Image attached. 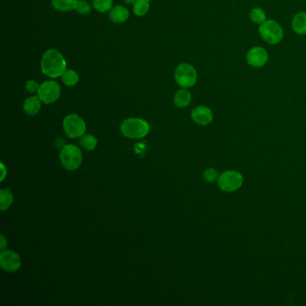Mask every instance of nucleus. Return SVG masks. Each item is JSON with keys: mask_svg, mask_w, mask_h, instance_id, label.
I'll list each match as a JSON object with an SVG mask.
<instances>
[{"mask_svg": "<svg viewBox=\"0 0 306 306\" xmlns=\"http://www.w3.org/2000/svg\"><path fill=\"white\" fill-rule=\"evenodd\" d=\"M174 104L178 108L183 109L190 105L191 103V95L186 88H182L175 93L174 97Z\"/></svg>", "mask_w": 306, "mask_h": 306, "instance_id": "4468645a", "label": "nucleus"}, {"mask_svg": "<svg viewBox=\"0 0 306 306\" xmlns=\"http://www.w3.org/2000/svg\"><path fill=\"white\" fill-rule=\"evenodd\" d=\"M259 33L265 42L269 44H277L284 37V32L280 25L274 20H266L260 25Z\"/></svg>", "mask_w": 306, "mask_h": 306, "instance_id": "39448f33", "label": "nucleus"}, {"mask_svg": "<svg viewBox=\"0 0 306 306\" xmlns=\"http://www.w3.org/2000/svg\"><path fill=\"white\" fill-rule=\"evenodd\" d=\"M63 129L67 137L78 138L82 137L87 132V124L79 115L69 114L63 120Z\"/></svg>", "mask_w": 306, "mask_h": 306, "instance_id": "423d86ee", "label": "nucleus"}, {"mask_svg": "<svg viewBox=\"0 0 306 306\" xmlns=\"http://www.w3.org/2000/svg\"><path fill=\"white\" fill-rule=\"evenodd\" d=\"M93 5L96 11L105 13L112 9V0H94Z\"/></svg>", "mask_w": 306, "mask_h": 306, "instance_id": "4be33fe9", "label": "nucleus"}, {"mask_svg": "<svg viewBox=\"0 0 306 306\" xmlns=\"http://www.w3.org/2000/svg\"><path fill=\"white\" fill-rule=\"evenodd\" d=\"M61 165L67 171L79 169L82 164V152L79 146L66 145L60 151Z\"/></svg>", "mask_w": 306, "mask_h": 306, "instance_id": "7ed1b4c3", "label": "nucleus"}, {"mask_svg": "<svg viewBox=\"0 0 306 306\" xmlns=\"http://www.w3.org/2000/svg\"><path fill=\"white\" fill-rule=\"evenodd\" d=\"M203 176H204V179L208 182H215L219 178V174L217 173V171L214 168H207L205 170Z\"/></svg>", "mask_w": 306, "mask_h": 306, "instance_id": "b1692460", "label": "nucleus"}, {"mask_svg": "<svg viewBox=\"0 0 306 306\" xmlns=\"http://www.w3.org/2000/svg\"><path fill=\"white\" fill-rule=\"evenodd\" d=\"M79 0H51L52 7L55 10L60 12H68L75 9Z\"/></svg>", "mask_w": 306, "mask_h": 306, "instance_id": "dca6fc26", "label": "nucleus"}, {"mask_svg": "<svg viewBox=\"0 0 306 306\" xmlns=\"http://www.w3.org/2000/svg\"><path fill=\"white\" fill-rule=\"evenodd\" d=\"M217 182L220 189L224 192H234L242 187L244 177L239 172L226 171L220 174Z\"/></svg>", "mask_w": 306, "mask_h": 306, "instance_id": "0eeeda50", "label": "nucleus"}, {"mask_svg": "<svg viewBox=\"0 0 306 306\" xmlns=\"http://www.w3.org/2000/svg\"><path fill=\"white\" fill-rule=\"evenodd\" d=\"M41 69L43 74L50 79H57L66 70V59L58 50L50 49L42 56Z\"/></svg>", "mask_w": 306, "mask_h": 306, "instance_id": "f257e3e1", "label": "nucleus"}, {"mask_svg": "<svg viewBox=\"0 0 306 306\" xmlns=\"http://www.w3.org/2000/svg\"><path fill=\"white\" fill-rule=\"evenodd\" d=\"M63 83L67 87H74L79 82V75L73 69H66L61 75Z\"/></svg>", "mask_w": 306, "mask_h": 306, "instance_id": "a211bd4d", "label": "nucleus"}, {"mask_svg": "<svg viewBox=\"0 0 306 306\" xmlns=\"http://www.w3.org/2000/svg\"><path fill=\"white\" fill-rule=\"evenodd\" d=\"M250 18L254 24L261 25L266 21V14L261 8H254L250 12Z\"/></svg>", "mask_w": 306, "mask_h": 306, "instance_id": "412c9836", "label": "nucleus"}, {"mask_svg": "<svg viewBox=\"0 0 306 306\" xmlns=\"http://www.w3.org/2000/svg\"><path fill=\"white\" fill-rule=\"evenodd\" d=\"M136 1H137V0H124L125 3H127V4L128 5H134Z\"/></svg>", "mask_w": 306, "mask_h": 306, "instance_id": "cd10ccee", "label": "nucleus"}, {"mask_svg": "<svg viewBox=\"0 0 306 306\" xmlns=\"http://www.w3.org/2000/svg\"><path fill=\"white\" fill-rule=\"evenodd\" d=\"M20 256L17 253L4 250L0 253V266L7 272H16L21 267Z\"/></svg>", "mask_w": 306, "mask_h": 306, "instance_id": "1a4fd4ad", "label": "nucleus"}, {"mask_svg": "<svg viewBox=\"0 0 306 306\" xmlns=\"http://www.w3.org/2000/svg\"><path fill=\"white\" fill-rule=\"evenodd\" d=\"M129 17L128 9L122 6H116L112 8L109 12V18L112 23L122 24L127 21Z\"/></svg>", "mask_w": 306, "mask_h": 306, "instance_id": "f8f14e48", "label": "nucleus"}, {"mask_svg": "<svg viewBox=\"0 0 306 306\" xmlns=\"http://www.w3.org/2000/svg\"><path fill=\"white\" fill-rule=\"evenodd\" d=\"M246 60L253 67H262L269 60V54L262 47H254L249 50L246 55Z\"/></svg>", "mask_w": 306, "mask_h": 306, "instance_id": "9d476101", "label": "nucleus"}, {"mask_svg": "<svg viewBox=\"0 0 306 306\" xmlns=\"http://www.w3.org/2000/svg\"><path fill=\"white\" fill-rule=\"evenodd\" d=\"M191 119L194 120L197 124L207 126L210 124L213 120V113L209 108L201 105L192 110Z\"/></svg>", "mask_w": 306, "mask_h": 306, "instance_id": "9b49d317", "label": "nucleus"}, {"mask_svg": "<svg viewBox=\"0 0 306 306\" xmlns=\"http://www.w3.org/2000/svg\"><path fill=\"white\" fill-rule=\"evenodd\" d=\"M148 123L139 118H129L120 125V131L123 136L128 138H142L149 132Z\"/></svg>", "mask_w": 306, "mask_h": 306, "instance_id": "f03ea898", "label": "nucleus"}, {"mask_svg": "<svg viewBox=\"0 0 306 306\" xmlns=\"http://www.w3.org/2000/svg\"><path fill=\"white\" fill-rule=\"evenodd\" d=\"M292 27L297 34H306V13H298L292 21Z\"/></svg>", "mask_w": 306, "mask_h": 306, "instance_id": "2eb2a0df", "label": "nucleus"}, {"mask_svg": "<svg viewBox=\"0 0 306 306\" xmlns=\"http://www.w3.org/2000/svg\"><path fill=\"white\" fill-rule=\"evenodd\" d=\"M176 83L182 88H190L195 86L198 79V73L194 66L189 63L180 64L174 72Z\"/></svg>", "mask_w": 306, "mask_h": 306, "instance_id": "20e7f679", "label": "nucleus"}, {"mask_svg": "<svg viewBox=\"0 0 306 306\" xmlns=\"http://www.w3.org/2000/svg\"><path fill=\"white\" fill-rule=\"evenodd\" d=\"M7 246H8V242H7V239L5 238V236L3 235H1V240H0V250L1 251H4L7 249Z\"/></svg>", "mask_w": 306, "mask_h": 306, "instance_id": "a878e982", "label": "nucleus"}, {"mask_svg": "<svg viewBox=\"0 0 306 306\" xmlns=\"http://www.w3.org/2000/svg\"><path fill=\"white\" fill-rule=\"evenodd\" d=\"M147 1H152V0H147Z\"/></svg>", "mask_w": 306, "mask_h": 306, "instance_id": "c85d7f7f", "label": "nucleus"}, {"mask_svg": "<svg viewBox=\"0 0 306 306\" xmlns=\"http://www.w3.org/2000/svg\"><path fill=\"white\" fill-rule=\"evenodd\" d=\"M42 101L37 96H30L25 100L24 104V111L29 116H34L40 112L42 108Z\"/></svg>", "mask_w": 306, "mask_h": 306, "instance_id": "ddd939ff", "label": "nucleus"}, {"mask_svg": "<svg viewBox=\"0 0 306 306\" xmlns=\"http://www.w3.org/2000/svg\"><path fill=\"white\" fill-rule=\"evenodd\" d=\"M1 171H2V174H1V178H0V181H1V182H3L5 178H6V176H7V174H8V170H7V168H6V166H5L3 163H1Z\"/></svg>", "mask_w": 306, "mask_h": 306, "instance_id": "bb28decb", "label": "nucleus"}, {"mask_svg": "<svg viewBox=\"0 0 306 306\" xmlns=\"http://www.w3.org/2000/svg\"><path fill=\"white\" fill-rule=\"evenodd\" d=\"M39 87H40L39 84L36 81H34V80H29V81H27L26 84H25L26 91L29 92L31 94L37 93L38 90H39Z\"/></svg>", "mask_w": 306, "mask_h": 306, "instance_id": "393cba45", "label": "nucleus"}, {"mask_svg": "<svg viewBox=\"0 0 306 306\" xmlns=\"http://www.w3.org/2000/svg\"><path fill=\"white\" fill-rule=\"evenodd\" d=\"M74 10L80 15H87L91 11V7H90V5L87 3V1L79 0Z\"/></svg>", "mask_w": 306, "mask_h": 306, "instance_id": "5701e85b", "label": "nucleus"}, {"mask_svg": "<svg viewBox=\"0 0 306 306\" xmlns=\"http://www.w3.org/2000/svg\"><path fill=\"white\" fill-rule=\"evenodd\" d=\"M149 1L147 0H137L133 5V12L137 17H144L148 12Z\"/></svg>", "mask_w": 306, "mask_h": 306, "instance_id": "aec40b11", "label": "nucleus"}, {"mask_svg": "<svg viewBox=\"0 0 306 306\" xmlns=\"http://www.w3.org/2000/svg\"><path fill=\"white\" fill-rule=\"evenodd\" d=\"M80 145L86 149L87 151H92L96 147L97 145V138L91 134H85L80 138Z\"/></svg>", "mask_w": 306, "mask_h": 306, "instance_id": "6ab92c4d", "label": "nucleus"}, {"mask_svg": "<svg viewBox=\"0 0 306 306\" xmlns=\"http://www.w3.org/2000/svg\"><path fill=\"white\" fill-rule=\"evenodd\" d=\"M60 86L54 80H49L42 84L37 92L38 97L45 104H54L60 96Z\"/></svg>", "mask_w": 306, "mask_h": 306, "instance_id": "6e6552de", "label": "nucleus"}, {"mask_svg": "<svg viewBox=\"0 0 306 306\" xmlns=\"http://www.w3.org/2000/svg\"><path fill=\"white\" fill-rule=\"evenodd\" d=\"M14 202V196L9 189H3L0 191V209L5 211L11 207Z\"/></svg>", "mask_w": 306, "mask_h": 306, "instance_id": "f3484780", "label": "nucleus"}]
</instances>
